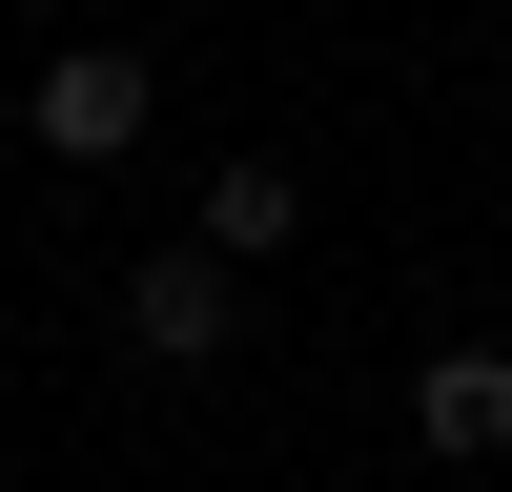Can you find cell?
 Returning a JSON list of instances; mask_svg holds the SVG:
<instances>
[{
	"label": "cell",
	"mask_w": 512,
	"mask_h": 492,
	"mask_svg": "<svg viewBox=\"0 0 512 492\" xmlns=\"http://www.w3.org/2000/svg\"><path fill=\"white\" fill-rule=\"evenodd\" d=\"M21 144L41 164H123L144 144V41H62V62L21 82Z\"/></svg>",
	"instance_id": "6da1fadb"
},
{
	"label": "cell",
	"mask_w": 512,
	"mask_h": 492,
	"mask_svg": "<svg viewBox=\"0 0 512 492\" xmlns=\"http://www.w3.org/2000/svg\"><path fill=\"white\" fill-rule=\"evenodd\" d=\"M123 328H144L164 369H226V349H246V267H205V246H164V267H123Z\"/></svg>",
	"instance_id": "7a4b0ae2"
},
{
	"label": "cell",
	"mask_w": 512,
	"mask_h": 492,
	"mask_svg": "<svg viewBox=\"0 0 512 492\" xmlns=\"http://www.w3.org/2000/svg\"><path fill=\"white\" fill-rule=\"evenodd\" d=\"M287 226H308V164H267V144H246V164H205V267H287Z\"/></svg>",
	"instance_id": "3957f363"
},
{
	"label": "cell",
	"mask_w": 512,
	"mask_h": 492,
	"mask_svg": "<svg viewBox=\"0 0 512 492\" xmlns=\"http://www.w3.org/2000/svg\"><path fill=\"white\" fill-rule=\"evenodd\" d=\"M410 431H431V451H512V369H492V349H451L431 390H410Z\"/></svg>",
	"instance_id": "277c9868"
}]
</instances>
